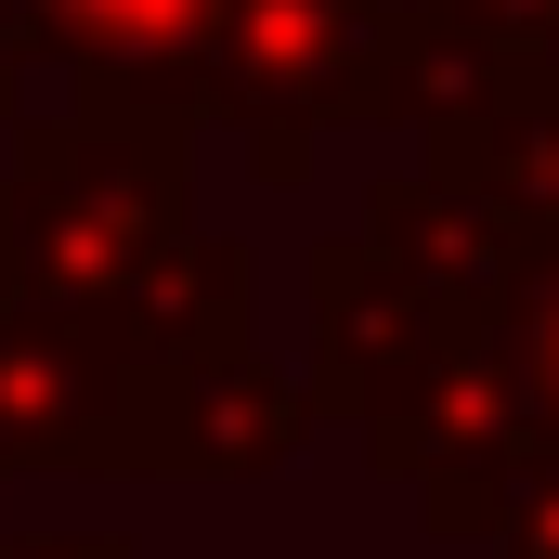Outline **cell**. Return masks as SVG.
<instances>
[{
	"instance_id": "cell-1",
	"label": "cell",
	"mask_w": 559,
	"mask_h": 559,
	"mask_svg": "<svg viewBox=\"0 0 559 559\" xmlns=\"http://www.w3.org/2000/svg\"><path fill=\"white\" fill-rule=\"evenodd\" d=\"M0 248L13 299L131 338L143 365H222L248 352V248L195 222V131L118 118V105H52L13 118V182H0Z\"/></svg>"
},
{
	"instance_id": "cell-2",
	"label": "cell",
	"mask_w": 559,
	"mask_h": 559,
	"mask_svg": "<svg viewBox=\"0 0 559 559\" xmlns=\"http://www.w3.org/2000/svg\"><path fill=\"white\" fill-rule=\"evenodd\" d=\"M404 0H222L209 52V118L261 169V195L312 182L325 131H378V66H391Z\"/></svg>"
},
{
	"instance_id": "cell-3",
	"label": "cell",
	"mask_w": 559,
	"mask_h": 559,
	"mask_svg": "<svg viewBox=\"0 0 559 559\" xmlns=\"http://www.w3.org/2000/svg\"><path fill=\"white\" fill-rule=\"evenodd\" d=\"M169 365L66 312H0V481H169Z\"/></svg>"
},
{
	"instance_id": "cell-4",
	"label": "cell",
	"mask_w": 559,
	"mask_h": 559,
	"mask_svg": "<svg viewBox=\"0 0 559 559\" xmlns=\"http://www.w3.org/2000/svg\"><path fill=\"white\" fill-rule=\"evenodd\" d=\"M534 455H547V429H534L521 378H508V352H495V312L429 365L391 417H365V468L404 481L417 521H429V534H455V547H481V534L508 521V495H521Z\"/></svg>"
},
{
	"instance_id": "cell-5",
	"label": "cell",
	"mask_w": 559,
	"mask_h": 559,
	"mask_svg": "<svg viewBox=\"0 0 559 559\" xmlns=\"http://www.w3.org/2000/svg\"><path fill=\"white\" fill-rule=\"evenodd\" d=\"M299 312H312V365H299V404L312 417H391L404 391H417L429 365L481 325V312H455V299H429L404 261H378L365 235H325L312 261H299Z\"/></svg>"
},
{
	"instance_id": "cell-6",
	"label": "cell",
	"mask_w": 559,
	"mask_h": 559,
	"mask_svg": "<svg viewBox=\"0 0 559 559\" xmlns=\"http://www.w3.org/2000/svg\"><path fill=\"white\" fill-rule=\"evenodd\" d=\"M39 66L66 79V105H118L209 131V52H222V0H26Z\"/></svg>"
},
{
	"instance_id": "cell-7",
	"label": "cell",
	"mask_w": 559,
	"mask_h": 559,
	"mask_svg": "<svg viewBox=\"0 0 559 559\" xmlns=\"http://www.w3.org/2000/svg\"><path fill=\"white\" fill-rule=\"evenodd\" d=\"M429 169H442L521 261H547L559 248V66H521L481 118H455V131L429 143Z\"/></svg>"
},
{
	"instance_id": "cell-8",
	"label": "cell",
	"mask_w": 559,
	"mask_h": 559,
	"mask_svg": "<svg viewBox=\"0 0 559 559\" xmlns=\"http://www.w3.org/2000/svg\"><path fill=\"white\" fill-rule=\"evenodd\" d=\"M299 442H312V404H299L286 365H261V338L222 352V365H182V391H169V481H274Z\"/></svg>"
},
{
	"instance_id": "cell-9",
	"label": "cell",
	"mask_w": 559,
	"mask_h": 559,
	"mask_svg": "<svg viewBox=\"0 0 559 559\" xmlns=\"http://www.w3.org/2000/svg\"><path fill=\"white\" fill-rule=\"evenodd\" d=\"M378 261H404V274L429 286V299H455V312H495L508 299V274H521V248L442 182V169H404V182H378L365 195V222H352Z\"/></svg>"
},
{
	"instance_id": "cell-10",
	"label": "cell",
	"mask_w": 559,
	"mask_h": 559,
	"mask_svg": "<svg viewBox=\"0 0 559 559\" xmlns=\"http://www.w3.org/2000/svg\"><path fill=\"white\" fill-rule=\"evenodd\" d=\"M495 352H508V378H521L534 429L559 442V248L508 274V299H495Z\"/></svg>"
},
{
	"instance_id": "cell-11",
	"label": "cell",
	"mask_w": 559,
	"mask_h": 559,
	"mask_svg": "<svg viewBox=\"0 0 559 559\" xmlns=\"http://www.w3.org/2000/svg\"><path fill=\"white\" fill-rule=\"evenodd\" d=\"M417 13H442L455 39H481L508 66H559V0H417Z\"/></svg>"
},
{
	"instance_id": "cell-12",
	"label": "cell",
	"mask_w": 559,
	"mask_h": 559,
	"mask_svg": "<svg viewBox=\"0 0 559 559\" xmlns=\"http://www.w3.org/2000/svg\"><path fill=\"white\" fill-rule=\"evenodd\" d=\"M481 547H495V559H559V442L521 468V495H508V521H495Z\"/></svg>"
},
{
	"instance_id": "cell-13",
	"label": "cell",
	"mask_w": 559,
	"mask_h": 559,
	"mask_svg": "<svg viewBox=\"0 0 559 559\" xmlns=\"http://www.w3.org/2000/svg\"><path fill=\"white\" fill-rule=\"evenodd\" d=\"M26 92H39V26H26V0H0V131L26 118Z\"/></svg>"
},
{
	"instance_id": "cell-14",
	"label": "cell",
	"mask_w": 559,
	"mask_h": 559,
	"mask_svg": "<svg viewBox=\"0 0 559 559\" xmlns=\"http://www.w3.org/2000/svg\"><path fill=\"white\" fill-rule=\"evenodd\" d=\"M0 559H131V534H13L0 521Z\"/></svg>"
},
{
	"instance_id": "cell-15",
	"label": "cell",
	"mask_w": 559,
	"mask_h": 559,
	"mask_svg": "<svg viewBox=\"0 0 559 559\" xmlns=\"http://www.w3.org/2000/svg\"><path fill=\"white\" fill-rule=\"evenodd\" d=\"M0 312H13V248H0Z\"/></svg>"
}]
</instances>
